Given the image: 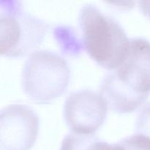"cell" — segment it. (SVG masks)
Instances as JSON below:
<instances>
[{
    "label": "cell",
    "mask_w": 150,
    "mask_h": 150,
    "mask_svg": "<svg viewBox=\"0 0 150 150\" xmlns=\"http://www.w3.org/2000/svg\"><path fill=\"white\" fill-rule=\"evenodd\" d=\"M136 131L150 138V103L139 110L136 120Z\"/></svg>",
    "instance_id": "30bf717a"
},
{
    "label": "cell",
    "mask_w": 150,
    "mask_h": 150,
    "mask_svg": "<svg viewBox=\"0 0 150 150\" xmlns=\"http://www.w3.org/2000/svg\"><path fill=\"white\" fill-rule=\"evenodd\" d=\"M119 143L125 150H150V138L140 133L126 136Z\"/></svg>",
    "instance_id": "9c48e42d"
},
{
    "label": "cell",
    "mask_w": 150,
    "mask_h": 150,
    "mask_svg": "<svg viewBox=\"0 0 150 150\" xmlns=\"http://www.w3.org/2000/svg\"><path fill=\"white\" fill-rule=\"evenodd\" d=\"M138 4L142 13L150 19V1H139Z\"/></svg>",
    "instance_id": "8fae6325"
},
{
    "label": "cell",
    "mask_w": 150,
    "mask_h": 150,
    "mask_svg": "<svg viewBox=\"0 0 150 150\" xmlns=\"http://www.w3.org/2000/svg\"><path fill=\"white\" fill-rule=\"evenodd\" d=\"M108 106L100 92L87 89L73 91L64 102V120L73 132L92 134L105 121Z\"/></svg>",
    "instance_id": "8992f818"
},
{
    "label": "cell",
    "mask_w": 150,
    "mask_h": 150,
    "mask_svg": "<svg viewBox=\"0 0 150 150\" xmlns=\"http://www.w3.org/2000/svg\"><path fill=\"white\" fill-rule=\"evenodd\" d=\"M53 32L54 38L64 54L76 57L84 48L83 39L79 37L75 28L67 25H57Z\"/></svg>",
    "instance_id": "ba28073f"
},
{
    "label": "cell",
    "mask_w": 150,
    "mask_h": 150,
    "mask_svg": "<svg viewBox=\"0 0 150 150\" xmlns=\"http://www.w3.org/2000/svg\"><path fill=\"white\" fill-rule=\"evenodd\" d=\"M100 89L116 112H132L140 106L150 94L149 41L130 38L125 59L104 76Z\"/></svg>",
    "instance_id": "6da1fadb"
},
{
    "label": "cell",
    "mask_w": 150,
    "mask_h": 150,
    "mask_svg": "<svg viewBox=\"0 0 150 150\" xmlns=\"http://www.w3.org/2000/svg\"><path fill=\"white\" fill-rule=\"evenodd\" d=\"M39 117L22 103L7 105L0 112V146L2 150H29L39 131Z\"/></svg>",
    "instance_id": "5b68a950"
},
{
    "label": "cell",
    "mask_w": 150,
    "mask_h": 150,
    "mask_svg": "<svg viewBox=\"0 0 150 150\" xmlns=\"http://www.w3.org/2000/svg\"><path fill=\"white\" fill-rule=\"evenodd\" d=\"M70 78L64 57L50 50H38L29 54L23 64L22 88L34 102L48 103L67 90Z\"/></svg>",
    "instance_id": "3957f363"
},
{
    "label": "cell",
    "mask_w": 150,
    "mask_h": 150,
    "mask_svg": "<svg viewBox=\"0 0 150 150\" xmlns=\"http://www.w3.org/2000/svg\"><path fill=\"white\" fill-rule=\"evenodd\" d=\"M84 48L98 64L109 70L122 63L130 38L120 22L96 5L86 4L79 13Z\"/></svg>",
    "instance_id": "7a4b0ae2"
},
{
    "label": "cell",
    "mask_w": 150,
    "mask_h": 150,
    "mask_svg": "<svg viewBox=\"0 0 150 150\" xmlns=\"http://www.w3.org/2000/svg\"><path fill=\"white\" fill-rule=\"evenodd\" d=\"M60 150H125L120 143L110 144L96 135L70 132L62 142Z\"/></svg>",
    "instance_id": "52a82bcc"
},
{
    "label": "cell",
    "mask_w": 150,
    "mask_h": 150,
    "mask_svg": "<svg viewBox=\"0 0 150 150\" xmlns=\"http://www.w3.org/2000/svg\"><path fill=\"white\" fill-rule=\"evenodd\" d=\"M48 24L25 11L19 1L0 3V51L6 57L32 54L43 40Z\"/></svg>",
    "instance_id": "277c9868"
}]
</instances>
